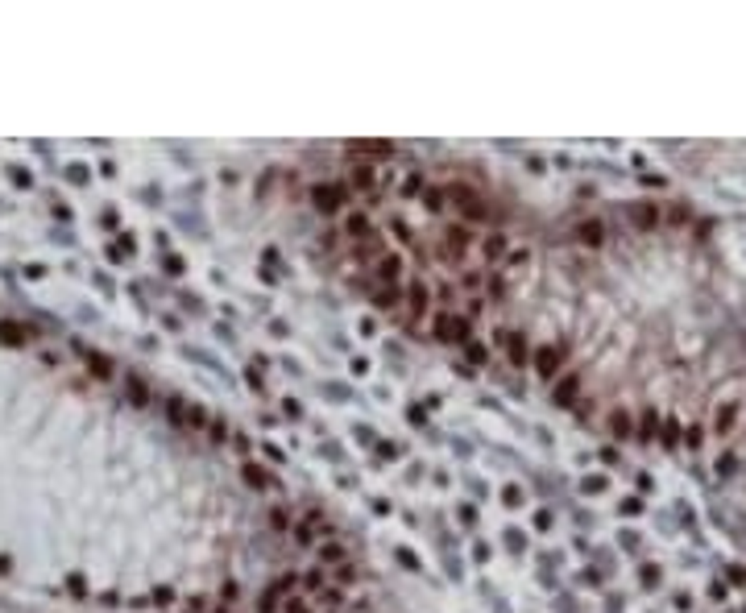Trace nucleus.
<instances>
[{"instance_id": "f257e3e1", "label": "nucleus", "mask_w": 746, "mask_h": 613, "mask_svg": "<svg viewBox=\"0 0 746 613\" xmlns=\"http://www.w3.org/2000/svg\"><path fill=\"white\" fill-rule=\"evenodd\" d=\"M448 203L457 207L464 220H473V224L489 220V199H485L477 187H469V183H452V187H448Z\"/></svg>"}, {"instance_id": "f03ea898", "label": "nucleus", "mask_w": 746, "mask_h": 613, "mask_svg": "<svg viewBox=\"0 0 746 613\" xmlns=\"http://www.w3.org/2000/svg\"><path fill=\"white\" fill-rule=\"evenodd\" d=\"M369 273H373L378 291H382V286H398V282H403V257H398V253H382L378 261H369Z\"/></svg>"}, {"instance_id": "7ed1b4c3", "label": "nucleus", "mask_w": 746, "mask_h": 613, "mask_svg": "<svg viewBox=\"0 0 746 613\" xmlns=\"http://www.w3.org/2000/svg\"><path fill=\"white\" fill-rule=\"evenodd\" d=\"M469 245H473V232H469L464 224H448V228H444V241H439V253H444L448 261H457V257L469 253Z\"/></svg>"}, {"instance_id": "20e7f679", "label": "nucleus", "mask_w": 746, "mask_h": 613, "mask_svg": "<svg viewBox=\"0 0 746 613\" xmlns=\"http://www.w3.org/2000/svg\"><path fill=\"white\" fill-rule=\"evenodd\" d=\"M311 203L319 207V212L332 216V212H340V207L348 203V187H340V183H319V187L311 191Z\"/></svg>"}, {"instance_id": "39448f33", "label": "nucleus", "mask_w": 746, "mask_h": 613, "mask_svg": "<svg viewBox=\"0 0 746 613\" xmlns=\"http://www.w3.org/2000/svg\"><path fill=\"white\" fill-rule=\"evenodd\" d=\"M435 340H444V344L469 340V327H464V319H457L452 311H439V315H435Z\"/></svg>"}, {"instance_id": "423d86ee", "label": "nucleus", "mask_w": 746, "mask_h": 613, "mask_svg": "<svg viewBox=\"0 0 746 613\" xmlns=\"http://www.w3.org/2000/svg\"><path fill=\"white\" fill-rule=\"evenodd\" d=\"M577 398H580V373H577V369H568L564 377H555L552 402H555V406H572Z\"/></svg>"}, {"instance_id": "0eeeda50", "label": "nucleus", "mask_w": 746, "mask_h": 613, "mask_svg": "<svg viewBox=\"0 0 746 613\" xmlns=\"http://www.w3.org/2000/svg\"><path fill=\"white\" fill-rule=\"evenodd\" d=\"M348 187H353L357 195H369V191L378 187V166H373V162H353V166H348Z\"/></svg>"}, {"instance_id": "6e6552de", "label": "nucleus", "mask_w": 746, "mask_h": 613, "mask_svg": "<svg viewBox=\"0 0 746 613\" xmlns=\"http://www.w3.org/2000/svg\"><path fill=\"white\" fill-rule=\"evenodd\" d=\"M344 153H348L353 162H373V158H390L394 146H390V141H348Z\"/></svg>"}, {"instance_id": "1a4fd4ad", "label": "nucleus", "mask_w": 746, "mask_h": 613, "mask_svg": "<svg viewBox=\"0 0 746 613\" xmlns=\"http://www.w3.org/2000/svg\"><path fill=\"white\" fill-rule=\"evenodd\" d=\"M572 237H577V245L585 249H602L605 245V224L593 216V220H580L577 228H572Z\"/></svg>"}, {"instance_id": "9d476101", "label": "nucleus", "mask_w": 746, "mask_h": 613, "mask_svg": "<svg viewBox=\"0 0 746 613\" xmlns=\"http://www.w3.org/2000/svg\"><path fill=\"white\" fill-rule=\"evenodd\" d=\"M319 531H328V522H324V514H319V510H311V514H307L303 522H299V526H294V543H303V547H307V543H311Z\"/></svg>"}, {"instance_id": "9b49d317", "label": "nucleus", "mask_w": 746, "mask_h": 613, "mask_svg": "<svg viewBox=\"0 0 746 613\" xmlns=\"http://www.w3.org/2000/svg\"><path fill=\"white\" fill-rule=\"evenodd\" d=\"M407 303H410V319H423L427 315V307H432V291H427L423 282H410Z\"/></svg>"}, {"instance_id": "f8f14e48", "label": "nucleus", "mask_w": 746, "mask_h": 613, "mask_svg": "<svg viewBox=\"0 0 746 613\" xmlns=\"http://www.w3.org/2000/svg\"><path fill=\"white\" fill-rule=\"evenodd\" d=\"M535 369H539L543 377H555V369H560V348H555V344H543V348L535 352Z\"/></svg>"}, {"instance_id": "ddd939ff", "label": "nucleus", "mask_w": 746, "mask_h": 613, "mask_svg": "<svg viewBox=\"0 0 746 613\" xmlns=\"http://www.w3.org/2000/svg\"><path fill=\"white\" fill-rule=\"evenodd\" d=\"M344 228H348V237H353V245H357V241H369V237H373V228H369V220H365L361 212H353V216L344 220Z\"/></svg>"}, {"instance_id": "4468645a", "label": "nucleus", "mask_w": 746, "mask_h": 613, "mask_svg": "<svg viewBox=\"0 0 746 613\" xmlns=\"http://www.w3.org/2000/svg\"><path fill=\"white\" fill-rule=\"evenodd\" d=\"M630 220L639 224V228H651V224L659 220V212L651 203H630Z\"/></svg>"}, {"instance_id": "2eb2a0df", "label": "nucleus", "mask_w": 746, "mask_h": 613, "mask_svg": "<svg viewBox=\"0 0 746 613\" xmlns=\"http://www.w3.org/2000/svg\"><path fill=\"white\" fill-rule=\"evenodd\" d=\"M373 303H378V311H394L403 295H398V286H382V291H373Z\"/></svg>"}, {"instance_id": "dca6fc26", "label": "nucleus", "mask_w": 746, "mask_h": 613, "mask_svg": "<svg viewBox=\"0 0 746 613\" xmlns=\"http://www.w3.org/2000/svg\"><path fill=\"white\" fill-rule=\"evenodd\" d=\"M498 340L506 344V352H510V361H514V365H523V357H527V344L518 340V336H514V332H502V336H498Z\"/></svg>"}, {"instance_id": "f3484780", "label": "nucleus", "mask_w": 746, "mask_h": 613, "mask_svg": "<svg viewBox=\"0 0 746 613\" xmlns=\"http://www.w3.org/2000/svg\"><path fill=\"white\" fill-rule=\"evenodd\" d=\"M481 253L489 257V261H494V257H502V253H506V237H502V232H489V237H481Z\"/></svg>"}, {"instance_id": "a211bd4d", "label": "nucleus", "mask_w": 746, "mask_h": 613, "mask_svg": "<svg viewBox=\"0 0 746 613\" xmlns=\"http://www.w3.org/2000/svg\"><path fill=\"white\" fill-rule=\"evenodd\" d=\"M319 564H344V547L340 543H319Z\"/></svg>"}, {"instance_id": "6ab92c4d", "label": "nucleus", "mask_w": 746, "mask_h": 613, "mask_svg": "<svg viewBox=\"0 0 746 613\" xmlns=\"http://www.w3.org/2000/svg\"><path fill=\"white\" fill-rule=\"evenodd\" d=\"M609 431H614V435H630V415H626V411H614V415H609Z\"/></svg>"}, {"instance_id": "aec40b11", "label": "nucleus", "mask_w": 746, "mask_h": 613, "mask_svg": "<svg viewBox=\"0 0 746 613\" xmlns=\"http://www.w3.org/2000/svg\"><path fill=\"white\" fill-rule=\"evenodd\" d=\"M444 199H448V191H439V187H423V203H427L432 212H439V207H444Z\"/></svg>"}, {"instance_id": "412c9836", "label": "nucleus", "mask_w": 746, "mask_h": 613, "mask_svg": "<svg viewBox=\"0 0 746 613\" xmlns=\"http://www.w3.org/2000/svg\"><path fill=\"white\" fill-rule=\"evenodd\" d=\"M245 481H249V485H257V489H265V485H270V477H265V472H257V465H245Z\"/></svg>"}, {"instance_id": "4be33fe9", "label": "nucleus", "mask_w": 746, "mask_h": 613, "mask_svg": "<svg viewBox=\"0 0 746 613\" xmlns=\"http://www.w3.org/2000/svg\"><path fill=\"white\" fill-rule=\"evenodd\" d=\"M340 601H344V597H340V589H324V592H319V605H328V609H336Z\"/></svg>"}, {"instance_id": "5701e85b", "label": "nucleus", "mask_w": 746, "mask_h": 613, "mask_svg": "<svg viewBox=\"0 0 746 613\" xmlns=\"http://www.w3.org/2000/svg\"><path fill=\"white\" fill-rule=\"evenodd\" d=\"M278 592H282V585H278V589H270V592H265V601H262V613H274V609H278Z\"/></svg>"}, {"instance_id": "b1692460", "label": "nucleus", "mask_w": 746, "mask_h": 613, "mask_svg": "<svg viewBox=\"0 0 746 613\" xmlns=\"http://www.w3.org/2000/svg\"><path fill=\"white\" fill-rule=\"evenodd\" d=\"M270 522H274V526H278V531H287V526H290V518L282 514V510H274V514H270Z\"/></svg>"}, {"instance_id": "393cba45", "label": "nucleus", "mask_w": 746, "mask_h": 613, "mask_svg": "<svg viewBox=\"0 0 746 613\" xmlns=\"http://www.w3.org/2000/svg\"><path fill=\"white\" fill-rule=\"evenodd\" d=\"M336 576H340V585H353V568H348V564H340Z\"/></svg>"}]
</instances>
